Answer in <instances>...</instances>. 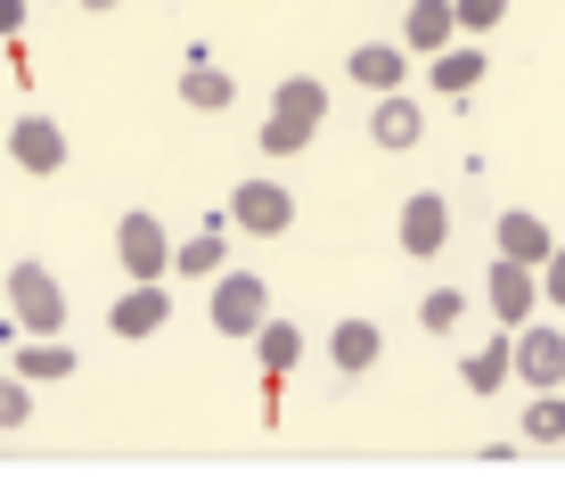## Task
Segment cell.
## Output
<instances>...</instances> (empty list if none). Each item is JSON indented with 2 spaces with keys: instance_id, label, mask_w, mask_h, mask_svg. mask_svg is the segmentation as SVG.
I'll return each instance as SVG.
<instances>
[{
  "instance_id": "9",
  "label": "cell",
  "mask_w": 565,
  "mask_h": 484,
  "mask_svg": "<svg viewBox=\"0 0 565 484\" xmlns=\"http://www.w3.org/2000/svg\"><path fill=\"white\" fill-rule=\"evenodd\" d=\"M164 320H172V296H164V280H131L124 296H115V313H107V328H115V337H156Z\"/></svg>"
},
{
  "instance_id": "28",
  "label": "cell",
  "mask_w": 565,
  "mask_h": 484,
  "mask_svg": "<svg viewBox=\"0 0 565 484\" xmlns=\"http://www.w3.org/2000/svg\"><path fill=\"white\" fill-rule=\"evenodd\" d=\"M83 9H124V0H83Z\"/></svg>"
},
{
  "instance_id": "7",
  "label": "cell",
  "mask_w": 565,
  "mask_h": 484,
  "mask_svg": "<svg viewBox=\"0 0 565 484\" xmlns=\"http://www.w3.org/2000/svg\"><path fill=\"white\" fill-rule=\"evenodd\" d=\"M516 378L533 386V394H541V386H565V337L550 320H524L516 328Z\"/></svg>"
},
{
  "instance_id": "14",
  "label": "cell",
  "mask_w": 565,
  "mask_h": 484,
  "mask_svg": "<svg viewBox=\"0 0 565 484\" xmlns=\"http://www.w3.org/2000/svg\"><path fill=\"white\" fill-rule=\"evenodd\" d=\"M418 99H402V91H385V99H377V115H369V140H377V148H394V157H402V148H418Z\"/></svg>"
},
{
  "instance_id": "27",
  "label": "cell",
  "mask_w": 565,
  "mask_h": 484,
  "mask_svg": "<svg viewBox=\"0 0 565 484\" xmlns=\"http://www.w3.org/2000/svg\"><path fill=\"white\" fill-rule=\"evenodd\" d=\"M17 25H25V0H0V42H9Z\"/></svg>"
},
{
  "instance_id": "23",
  "label": "cell",
  "mask_w": 565,
  "mask_h": 484,
  "mask_svg": "<svg viewBox=\"0 0 565 484\" xmlns=\"http://www.w3.org/2000/svg\"><path fill=\"white\" fill-rule=\"evenodd\" d=\"M25 419H33V378L0 370V428H25Z\"/></svg>"
},
{
  "instance_id": "19",
  "label": "cell",
  "mask_w": 565,
  "mask_h": 484,
  "mask_svg": "<svg viewBox=\"0 0 565 484\" xmlns=\"http://www.w3.org/2000/svg\"><path fill=\"white\" fill-rule=\"evenodd\" d=\"M255 354H263L270 378H287V370L303 361V328H296V320H263V328H255Z\"/></svg>"
},
{
  "instance_id": "25",
  "label": "cell",
  "mask_w": 565,
  "mask_h": 484,
  "mask_svg": "<svg viewBox=\"0 0 565 484\" xmlns=\"http://www.w3.org/2000/svg\"><path fill=\"white\" fill-rule=\"evenodd\" d=\"M451 9H459V33H483V25L509 17V0H451Z\"/></svg>"
},
{
  "instance_id": "15",
  "label": "cell",
  "mask_w": 565,
  "mask_h": 484,
  "mask_svg": "<svg viewBox=\"0 0 565 484\" xmlns=\"http://www.w3.org/2000/svg\"><path fill=\"white\" fill-rule=\"evenodd\" d=\"M550 222H541V214H524V206H516V214H500V255H516V263H550Z\"/></svg>"
},
{
  "instance_id": "10",
  "label": "cell",
  "mask_w": 565,
  "mask_h": 484,
  "mask_svg": "<svg viewBox=\"0 0 565 484\" xmlns=\"http://www.w3.org/2000/svg\"><path fill=\"white\" fill-rule=\"evenodd\" d=\"M451 42H459V9H451V0H411V17H402V50L435 57Z\"/></svg>"
},
{
  "instance_id": "2",
  "label": "cell",
  "mask_w": 565,
  "mask_h": 484,
  "mask_svg": "<svg viewBox=\"0 0 565 484\" xmlns=\"http://www.w3.org/2000/svg\"><path fill=\"white\" fill-rule=\"evenodd\" d=\"M9 320L25 328V337H57V328H66V287L50 280V263L9 271Z\"/></svg>"
},
{
  "instance_id": "3",
  "label": "cell",
  "mask_w": 565,
  "mask_h": 484,
  "mask_svg": "<svg viewBox=\"0 0 565 484\" xmlns=\"http://www.w3.org/2000/svg\"><path fill=\"white\" fill-rule=\"evenodd\" d=\"M263 320H270V280H255V271H213V328L222 337H255Z\"/></svg>"
},
{
  "instance_id": "21",
  "label": "cell",
  "mask_w": 565,
  "mask_h": 484,
  "mask_svg": "<svg viewBox=\"0 0 565 484\" xmlns=\"http://www.w3.org/2000/svg\"><path fill=\"white\" fill-rule=\"evenodd\" d=\"M17 378H74V354H66V337H33L25 354H17Z\"/></svg>"
},
{
  "instance_id": "24",
  "label": "cell",
  "mask_w": 565,
  "mask_h": 484,
  "mask_svg": "<svg viewBox=\"0 0 565 484\" xmlns=\"http://www.w3.org/2000/svg\"><path fill=\"white\" fill-rule=\"evenodd\" d=\"M418 320H426V328L443 337V328H459V320H467V296H459V287H435V296L418 304Z\"/></svg>"
},
{
  "instance_id": "4",
  "label": "cell",
  "mask_w": 565,
  "mask_h": 484,
  "mask_svg": "<svg viewBox=\"0 0 565 484\" xmlns=\"http://www.w3.org/2000/svg\"><path fill=\"white\" fill-rule=\"evenodd\" d=\"M230 222H238L246 239H279V230L296 222V198H287V181L255 172V181H238V189H230Z\"/></svg>"
},
{
  "instance_id": "20",
  "label": "cell",
  "mask_w": 565,
  "mask_h": 484,
  "mask_svg": "<svg viewBox=\"0 0 565 484\" xmlns=\"http://www.w3.org/2000/svg\"><path fill=\"white\" fill-rule=\"evenodd\" d=\"M426 66H435V91H451V99H467V91H476L483 83V50H435V57H426Z\"/></svg>"
},
{
  "instance_id": "22",
  "label": "cell",
  "mask_w": 565,
  "mask_h": 484,
  "mask_svg": "<svg viewBox=\"0 0 565 484\" xmlns=\"http://www.w3.org/2000/svg\"><path fill=\"white\" fill-rule=\"evenodd\" d=\"M524 443H565V386H541L524 411Z\"/></svg>"
},
{
  "instance_id": "6",
  "label": "cell",
  "mask_w": 565,
  "mask_h": 484,
  "mask_svg": "<svg viewBox=\"0 0 565 484\" xmlns=\"http://www.w3.org/2000/svg\"><path fill=\"white\" fill-rule=\"evenodd\" d=\"M115 255H124L131 280H164V271H172V239H164L156 214H124V222H115Z\"/></svg>"
},
{
  "instance_id": "11",
  "label": "cell",
  "mask_w": 565,
  "mask_h": 484,
  "mask_svg": "<svg viewBox=\"0 0 565 484\" xmlns=\"http://www.w3.org/2000/svg\"><path fill=\"white\" fill-rule=\"evenodd\" d=\"M9 157L25 165V172H57V165H66V131H57L50 115H17V131H9Z\"/></svg>"
},
{
  "instance_id": "12",
  "label": "cell",
  "mask_w": 565,
  "mask_h": 484,
  "mask_svg": "<svg viewBox=\"0 0 565 484\" xmlns=\"http://www.w3.org/2000/svg\"><path fill=\"white\" fill-rule=\"evenodd\" d=\"M377 354H385V328H377V320H337V337H328V361H337L344 378L377 370Z\"/></svg>"
},
{
  "instance_id": "13",
  "label": "cell",
  "mask_w": 565,
  "mask_h": 484,
  "mask_svg": "<svg viewBox=\"0 0 565 484\" xmlns=\"http://www.w3.org/2000/svg\"><path fill=\"white\" fill-rule=\"evenodd\" d=\"M402 74H411V50L402 42H353V83L361 91H402Z\"/></svg>"
},
{
  "instance_id": "17",
  "label": "cell",
  "mask_w": 565,
  "mask_h": 484,
  "mask_svg": "<svg viewBox=\"0 0 565 484\" xmlns=\"http://www.w3.org/2000/svg\"><path fill=\"white\" fill-rule=\"evenodd\" d=\"M459 378L476 386V394H500V386L516 378V337H492L483 354H467V361H459Z\"/></svg>"
},
{
  "instance_id": "18",
  "label": "cell",
  "mask_w": 565,
  "mask_h": 484,
  "mask_svg": "<svg viewBox=\"0 0 565 484\" xmlns=\"http://www.w3.org/2000/svg\"><path fill=\"white\" fill-rule=\"evenodd\" d=\"M172 271H189V280H213V271H230V246H222V214H213L198 239L172 246Z\"/></svg>"
},
{
  "instance_id": "1",
  "label": "cell",
  "mask_w": 565,
  "mask_h": 484,
  "mask_svg": "<svg viewBox=\"0 0 565 484\" xmlns=\"http://www.w3.org/2000/svg\"><path fill=\"white\" fill-rule=\"evenodd\" d=\"M320 115H328V91L311 83V74H287L270 115H263V157H303L311 131H320Z\"/></svg>"
},
{
  "instance_id": "16",
  "label": "cell",
  "mask_w": 565,
  "mask_h": 484,
  "mask_svg": "<svg viewBox=\"0 0 565 484\" xmlns=\"http://www.w3.org/2000/svg\"><path fill=\"white\" fill-rule=\"evenodd\" d=\"M181 99L198 107V115H222L230 99H238V83H230V74L213 66V57H189V74H181Z\"/></svg>"
},
{
  "instance_id": "8",
  "label": "cell",
  "mask_w": 565,
  "mask_h": 484,
  "mask_svg": "<svg viewBox=\"0 0 565 484\" xmlns=\"http://www.w3.org/2000/svg\"><path fill=\"white\" fill-rule=\"evenodd\" d=\"M451 246V198L443 189H418L411 206H402V255H443Z\"/></svg>"
},
{
  "instance_id": "26",
  "label": "cell",
  "mask_w": 565,
  "mask_h": 484,
  "mask_svg": "<svg viewBox=\"0 0 565 484\" xmlns=\"http://www.w3.org/2000/svg\"><path fill=\"white\" fill-rule=\"evenodd\" d=\"M541 296L565 304V246H550V263H541Z\"/></svg>"
},
{
  "instance_id": "5",
  "label": "cell",
  "mask_w": 565,
  "mask_h": 484,
  "mask_svg": "<svg viewBox=\"0 0 565 484\" xmlns=\"http://www.w3.org/2000/svg\"><path fill=\"white\" fill-rule=\"evenodd\" d=\"M483 304H492L509 328H524V320L541 313V271L516 263V255H492V271H483Z\"/></svg>"
}]
</instances>
